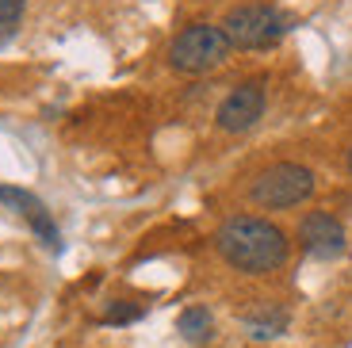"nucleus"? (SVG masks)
<instances>
[{
  "mask_svg": "<svg viewBox=\"0 0 352 348\" xmlns=\"http://www.w3.org/2000/svg\"><path fill=\"white\" fill-rule=\"evenodd\" d=\"M214 245H219L222 261H226L230 268L245 272V276H268V272H276L280 264H287V252H291L287 234H283L276 222L253 218V215L230 218L226 226L219 230Z\"/></svg>",
  "mask_w": 352,
  "mask_h": 348,
  "instance_id": "nucleus-1",
  "label": "nucleus"
},
{
  "mask_svg": "<svg viewBox=\"0 0 352 348\" xmlns=\"http://www.w3.org/2000/svg\"><path fill=\"white\" fill-rule=\"evenodd\" d=\"M176 329H180V337L188 340V345H207V340L214 337V318L207 306H188L180 318H176Z\"/></svg>",
  "mask_w": 352,
  "mask_h": 348,
  "instance_id": "nucleus-9",
  "label": "nucleus"
},
{
  "mask_svg": "<svg viewBox=\"0 0 352 348\" xmlns=\"http://www.w3.org/2000/svg\"><path fill=\"white\" fill-rule=\"evenodd\" d=\"M314 188H318V176L310 173L307 165H299V161H280V165H268L253 180L249 199H253L256 207L283 210V207L307 203L310 195H314Z\"/></svg>",
  "mask_w": 352,
  "mask_h": 348,
  "instance_id": "nucleus-2",
  "label": "nucleus"
},
{
  "mask_svg": "<svg viewBox=\"0 0 352 348\" xmlns=\"http://www.w3.org/2000/svg\"><path fill=\"white\" fill-rule=\"evenodd\" d=\"M0 203H4V207H12V210H16V215L23 218L27 226L35 230V234L43 237V241L50 245L54 252L62 249V234H58V226H54L50 210L43 207V199H38V195L23 192V188H8V184H4V188H0Z\"/></svg>",
  "mask_w": 352,
  "mask_h": 348,
  "instance_id": "nucleus-7",
  "label": "nucleus"
},
{
  "mask_svg": "<svg viewBox=\"0 0 352 348\" xmlns=\"http://www.w3.org/2000/svg\"><path fill=\"white\" fill-rule=\"evenodd\" d=\"M287 325H291V318L280 306H261V310L245 314V333L253 340H276L287 333Z\"/></svg>",
  "mask_w": 352,
  "mask_h": 348,
  "instance_id": "nucleus-8",
  "label": "nucleus"
},
{
  "mask_svg": "<svg viewBox=\"0 0 352 348\" xmlns=\"http://www.w3.org/2000/svg\"><path fill=\"white\" fill-rule=\"evenodd\" d=\"M287 31H291V19L272 4H241L222 19L226 43L241 46V50H264V46L280 43Z\"/></svg>",
  "mask_w": 352,
  "mask_h": 348,
  "instance_id": "nucleus-3",
  "label": "nucleus"
},
{
  "mask_svg": "<svg viewBox=\"0 0 352 348\" xmlns=\"http://www.w3.org/2000/svg\"><path fill=\"white\" fill-rule=\"evenodd\" d=\"M349 173H352V149H349Z\"/></svg>",
  "mask_w": 352,
  "mask_h": 348,
  "instance_id": "nucleus-12",
  "label": "nucleus"
},
{
  "mask_svg": "<svg viewBox=\"0 0 352 348\" xmlns=\"http://www.w3.org/2000/svg\"><path fill=\"white\" fill-rule=\"evenodd\" d=\"M299 245L318 261H333L344 252V226L329 210H310L299 222Z\"/></svg>",
  "mask_w": 352,
  "mask_h": 348,
  "instance_id": "nucleus-5",
  "label": "nucleus"
},
{
  "mask_svg": "<svg viewBox=\"0 0 352 348\" xmlns=\"http://www.w3.org/2000/svg\"><path fill=\"white\" fill-rule=\"evenodd\" d=\"M230 54V43L222 35V27L214 23H192L168 46V65L176 73H207L214 65H222Z\"/></svg>",
  "mask_w": 352,
  "mask_h": 348,
  "instance_id": "nucleus-4",
  "label": "nucleus"
},
{
  "mask_svg": "<svg viewBox=\"0 0 352 348\" xmlns=\"http://www.w3.org/2000/svg\"><path fill=\"white\" fill-rule=\"evenodd\" d=\"M261 115H264V85L261 80H245L219 104V127L238 134V131H249Z\"/></svg>",
  "mask_w": 352,
  "mask_h": 348,
  "instance_id": "nucleus-6",
  "label": "nucleus"
},
{
  "mask_svg": "<svg viewBox=\"0 0 352 348\" xmlns=\"http://www.w3.org/2000/svg\"><path fill=\"white\" fill-rule=\"evenodd\" d=\"M23 8H27V0H0V46L12 43L19 19H23Z\"/></svg>",
  "mask_w": 352,
  "mask_h": 348,
  "instance_id": "nucleus-10",
  "label": "nucleus"
},
{
  "mask_svg": "<svg viewBox=\"0 0 352 348\" xmlns=\"http://www.w3.org/2000/svg\"><path fill=\"white\" fill-rule=\"evenodd\" d=\"M134 318H142V306L126 303V298H115V303L104 310V322L107 325H126V322H134Z\"/></svg>",
  "mask_w": 352,
  "mask_h": 348,
  "instance_id": "nucleus-11",
  "label": "nucleus"
}]
</instances>
